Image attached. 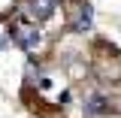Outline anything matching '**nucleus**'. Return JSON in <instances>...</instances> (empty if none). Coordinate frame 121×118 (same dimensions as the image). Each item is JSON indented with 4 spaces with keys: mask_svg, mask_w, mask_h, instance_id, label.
Segmentation results:
<instances>
[{
    "mask_svg": "<svg viewBox=\"0 0 121 118\" xmlns=\"http://www.w3.org/2000/svg\"><path fill=\"white\" fill-rule=\"evenodd\" d=\"M9 36L21 48H36L39 45V27L33 21H27V18H12L9 21Z\"/></svg>",
    "mask_w": 121,
    "mask_h": 118,
    "instance_id": "obj_1",
    "label": "nucleus"
},
{
    "mask_svg": "<svg viewBox=\"0 0 121 118\" xmlns=\"http://www.w3.org/2000/svg\"><path fill=\"white\" fill-rule=\"evenodd\" d=\"M91 27V6L85 3L82 9H79V18H76V24H73V30H88Z\"/></svg>",
    "mask_w": 121,
    "mask_h": 118,
    "instance_id": "obj_4",
    "label": "nucleus"
},
{
    "mask_svg": "<svg viewBox=\"0 0 121 118\" xmlns=\"http://www.w3.org/2000/svg\"><path fill=\"white\" fill-rule=\"evenodd\" d=\"M85 112L88 115H106V112H112V103L106 100L103 94H91L85 100Z\"/></svg>",
    "mask_w": 121,
    "mask_h": 118,
    "instance_id": "obj_3",
    "label": "nucleus"
},
{
    "mask_svg": "<svg viewBox=\"0 0 121 118\" xmlns=\"http://www.w3.org/2000/svg\"><path fill=\"white\" fill-rule=\"evenodd\" d=\"M27 6H30V15L36 21H48L52 12L58 9V0H27Z\"/></svg>",
    "mask_w": 121,
    "mask_h": 118,
    "instance_id": "obj_2",
    "label": "nucleus"
}]
</instances>
